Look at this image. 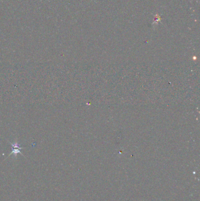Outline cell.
<instances>
[{
  "instance_id": "1",
  "label": "cell",
  "mask_w": 200,
  "mask_h": 201,
  "mask_svg": "<svg viewBox=\"0 0 200 201\" xmlns=\"http://www.w3.org/2000/svg\"><path fill=\"white\" fill-rule=\"evenodd\" d=\"M12 148H13V151L11 153H10V155L14 153L15 155H17V153H21L20 152V149H21V148H19L18 145L17 144V143H15L14 144H12Z\"/></svg>"
}]
</instances>
